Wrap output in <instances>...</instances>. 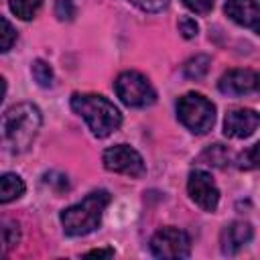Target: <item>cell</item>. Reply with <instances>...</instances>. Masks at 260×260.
Masks as SVG:
<instances>
[{"mask_svg":"<svg viewBox=\"0 0 260 260\" xmlns=\"http://www.w3.org/2000/svg\"><path fill=\"white\" fill-rule=\"evenodd\" d=\"M43 124L41 110L30 102L10 106L0 116V144L10 154H22L30 148Z\"/></svg>","mask_w":260,"mask_h":260,"instance_id":"6da1fadb","label":"cell"},{"mask_svg":"<svg viewBox=\"0 0 260 260\" xmlns=\"http://www.w3.org/2000/svg\"><path fill=\"white\" fill-rule=\"evenodd\" d=\"M71 110L87 122L91 134L98 138L110 136L122 124L120 110L100 93H73Z\"/></svg>","mask_w":260,"mask_h":260,"instance_id":"7a4b0ae2","label":"cell"},{"mask_svg":"<svg viewBox=\"0 0 260 260\" xmlns=\"http://www.w3.org/2000/svg\"><path fill=\"white\" fill-rule=\"evenodd\" d=\"M108 203H110V193L104 189H98V191H91L89 195H85L79 203L63 209L61 225H63L65 234L79 238V236H87L93 230H98Z\"/></svg>","mask_w":260,"mask_h":260,"instance_id":"3957f363","label":"cell"},{"mask_svg":"<svg viewBox=\"0 0 260 260\" xmlns=\"http://www.w3.org/2000/svg\"><path fill=\"white\" fill-rule=\"evenodd\" d=\"M177 118L193 134H207L215 122V106L201 93H185L177 102Z\"/></svg>","mask_w":260,"mask_h":260,"instance_id":"277c9868","label":"cell"},{"mask_svg":"<svg viewBox=\"0 0 260 260\" xmlns=\"http://www.w3.org/2000/svg\"><path fill=\"white\" fill-rule=\"evenodd\" d=\"M116 95L130 108H146L156 102V91L150 81L138 71H122L114 81Z\"/></svg>","mask_w":260,"mask_h":260,"instance_id":"5b68a950","label":"cell"},{"mask_svg":"<svg viewBox=\"0 0 260 260\" xmlns=\"http://www.w3.org/2000/svg\"><path fill=\"white\" fill-rule=\"evenodd\" d=\"M150 252L156 258H187L191 254V238L179 228H162L150 238Z\"/></svg>","mask_w":260,"mask_h":260,"instance_id":"8992f818","label":"cell"},{"mask_svg":"<svg viewBox=\"0 0 260 260\" xmlns=\"http://www.w3.org/2000/svg\"><path fill=\"white\" fill-rule=\"evenodd\" d=\"M104 167L112 173L128 175V177H142L146 173V165L138 150L128 144H116L104 150Z\"/></svg>","mask_w":260,"mask_h":260,"instance_id":"52a82bcc","label":"cell"},{"mask_svg":"<svg viewBox=\"0 0 260 260\" xmlns=\"http://www.w3.org/2000/svg\"><path fill=\"white\" fill-rule=\"evenodd\" d=\"M187 191H189V197L203 211H215L219 203V189L207 171H201V169L191 171L187 179Z\"/></svg>","mask_w":260,"mask_h":260,"instance_id":"ba28073f","label":"cell"},{"mask_svg":"<svg viewBox=\"0 0 260 260\" xmlns=\"http://www.w3.org/2000/svg\"><path fill=\"white\" fill-rule=\"evenodd\" d=\"M217 89L223 95H246L258 89V73L252 69H232L223 73L217 81Z\"/></svg>","mask_w":260,"mask_h":260,"instance_id":"9c48e42d","label":"cell"},{"mask_svg":"<svg viewBox=\"0 0 260 260\" xmlns=\"http://www.w3.org/2000/svg\"><path fill=\"white\" fill-rule=\"evenodd\" d=\"M258 122L260 118L254 110H248V108L232 110L223 120V134L230 138H248L256 132Z\"/></svg>","mask_w":260,"mask_h":260,"instance_id":"30bf717a","label":"cell"},{"mask_svg":"<svg viewBox=\"0 0 260 260\" xmlns=\"http://www.w3.org/2000/svg\"><path fill=\"white\" fill-rule=\"evenodd\" d=\"M254 238V228L248 221H232L221 230L219 236V244H221V252L225 256H234L238 254L250 240Z\"/></svg>","mask_w":260,"mask_h":260,"instance_id":"8fae6325","label":"cell"},{"mask_svg":"<svg viewBox=\"0 0 260 260\" xmlns=\"http://www.w3.org/2000/svg\"><path fill=\"white\" fill-rule=\"evenodd\" d=\"M223 12L236 24L246 26V28L258 32V20H260L258 0H228L223 4Z\"/></svg>","mask_w":260,"mask_h":260,"instance_id":"7c38bea8","label":"cell"},{"mask_svg":"<svg viewBox=\"0 0 260 260\" xmlns=\"http://www.w3.org/2000/svg\"><path fill=\"white\" fill-rule=\"evenodd\" d=\"M24 181L14 173L0 175V203H10L24 193Z\"/></svg>","mask_w":260,"mask_h":260,"instance_id":"4fadbf2b","label":"cell"},{"mask_svg":"<svg viewBox=\"0 0 260 260\" xmlns=\"http://www.w3.org/2000/svg\"><path fill=\"white\" fill-rule=\"evenodd\" d=\"M18 240H20L18 223L2 217L0 219V254H6L8 250H12L18 244Z\"/></svg>","mask_w":260,"mask_h":260,"instance_id":"5bb4252c","label":"cell"},{"mask_svg":"<svg viewBox=\"0 0 260 260\" xmlns=\"http://www.w3.org/2000/svg\"><path fill=\"white\" fill-rule=\"evenodd\" d=\"M209 65H211V59L207 55H195V57L185 61L183 73L187 79H201L209 71Z\"/></svg>","mask_w":260,"mask_h":260,"instance_id":"9a60e30c","label":"cell"},{"mask_svg":"<svg viewBox=\"0 0 260 260\" xmlns=\"http://www.w3.org/2000/svg\"><path fill=\"white\" fill-rule=\"evenodd\" d=\"M199 160L205 162V165H211V167H219L221 169V167H225L230 162V150L223 144H213V146H209L207 150L201 152Z\"/></svg>","mask_w":260,"mask_h":260,"instance_id":"2e32d148","label":"cell"},{"mask_svg":"<svg viewBox=\"0 0 260 260\" xmlns=\"http://www.w3.org/2000/svg\"><path fill=\"white\" fill-rule=\"evenodd\" d=\"M43 0H10L8 6L12 10L14 16H18L20 20H30L35 18V14L39 12Z\"/></svg>","mask_w":260,"mask_h":260,"instance_id":"e0dca14e","label":"cell"},{"mask_svg":"<svg viewBox=\"0 0 260 260\" xmlns=\"http://www.w3.org/2000/svg\"><path fill=\"white\" fill-rule=\"evenodd\" d=\"M30 73H32L35 81H37L41 87H51V85H53V69H51V65H49L47 61H43V59L32 61Z\"/></svg>","mask_w":260,"mask_h":260,"instance_id":"ac0fdd59","label":"cell"},{"mask_svg":"<svg viewBox=\"0 0 260 260\" xmlns=\"http://www.w3.org/2000/svg\"><path fill=\"white\" fill-rule=\"evenodd\" d=\"M16 41V30L14 26L4 18L0 16V53H6Z\"/></svg>","mask_w":260,"mask_h":260,"instance_id":"d6986e66","label":"cell"},{"mask_svg":"<svg viewBox=\"0 0 260 260\" xmlns=\"http://www.w3.org/2000/svg\"><path fill=\"white\" fill-rule=\"evenodd\" d=\"M236 167L242 171H252L258 167V144H252L250 148H246L238 158H236Z\"/></svg>","mask_w":260,"mask_h":260,"instance_id":"ffe728a7","label":"cell"},{"mask_svg":"<svg viewBox=\"0 0 260 260\" xmlns=\"http://www.w3.org/2000/svg\"><path fill=\"white\" fill-rule=\"evenodd\" d=\"M77 8L73 4V0H57L55 2V14L59 20H73Z\"/></svg>","mask_w":260,"mask_h":260,"instance_id":"44dd1931","label":"cell"},{"mask_svg":"<svg viewBox=\"0 0 260 260\" xmlns=\"http://www.w3.org/2000/svg\"><path fill=\"white\" fill-rule=\"evenodd\" d=\"M128 2L144 12H160L169 4V0H128Z\"/></svg>","mask_w":260,"mask_h":260,"instance_id":"7402d4cb","label":"cell"},{"mask_svg":"<svg viewBox=\"0 0 260 260\" xmlns=\"http://www.w3.org/2000/svg\"><path fill=\"white\" fill-rule=\"evenodd\" d=\"M179 32H181L185 39H195L197 32H199V26H197L195 18H191V16H183V18L179 20Z\"/></svg>","mask_w":260,"mask_h":260,"instance_id":"603a6c76","label":"cell"},{"mask_svg":"<svg viewBox=\"0 0 260 260\" xmlns=\"http://www.w3.org/2000/svg\"><path fill=\"white\" fill-rule=\"evenodd\" d=\"M189 10H193V12H197V14H207V12H211V8H213V4H215V0H181Z\"/></svg>","mask_w":260,"mask_h":260,"instance_id":"cb8c5ba5","label":"cell"},{"mask_svg":"<svg viewBox=\"0 0 260 260\" xmlns=\"http://www.w3.org/2000/svg\"><path fill=\"white\" fill-rule=\"evenodd\" d=\"M45 183H47V185H53V187H55V191H65V189L69 187L67 177H65V175H61V173H55V171H51V173H47V175H45Z\"/></svg>","mask_w":260,"mask_h":260,"instance_id":"d4e9b609","label":"cell"},{"mask_svg":"<svg viewBox=\"0 0 260 260\" xmlns=\"http://www.w3.org/2000/svg\"><path fill=\"white\" fill-rule=\"evenodd\" d=\"M87 256H114V250H91V252H87Z\"/></svg>","mask_w":260,"mask_h":260,"instance_id":"484cf974","label":"cell"},{"mask_svg":"<svg viewBox=\"0 0 260 260\" xmlns=\"http://www.w3.org/2000/svg\"><path fill=\"white\" fill-rule=\"evenodd\" d=\"M4 93H6V81H4V77H0V102H2Z\"/></svg>","mask_w":260,"mask_h":260,"instance_id":"4316f807","label":"cell"}]
</instances>
